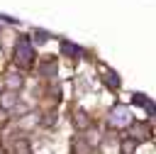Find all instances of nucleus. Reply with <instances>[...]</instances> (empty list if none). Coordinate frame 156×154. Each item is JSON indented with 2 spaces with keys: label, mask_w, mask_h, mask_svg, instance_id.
<instances>
[{
  "label": "nucleus",
  "mask_w": 156,
  "mask_h": 154,
  "mask_svg": "<svg viewBox=\"0 0 156 154\" xmlns=\"http://www.w3.org/2000/svg\"><path fill=\"white\" fill-rule=\"evenodd\" d=\"M112 122H119V125H122V122H127V110H122V108H119V110H115V112H112Z\"/></svg>",
  "instance_id": "obj_2"
},
{
  "label": "nucleus",
  "mask_w": 156,
  "mask_h": 154,
  "mask_svg": "<svg viewBox=\"0 0 156 154\" xmlns=\"http://www.w3.org/2000/svg\"><path fill=\"white\" fill-rule=\"evenodd\" d=\"M17 61H22V64L32 61V44L27 39H20V44H17Z\"/></svg>",
  "instance_id": "obj_1"
}]
</instances>
